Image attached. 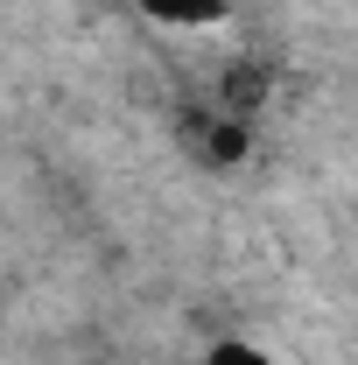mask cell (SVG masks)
Wrapping results in <instances>:
<instances>
[{
    "label": "cell",
    "mask_w": 358,
    "mask_h": 365,
    "mask_svg": "<svg viewBox=\"0 0 358 365\" xmlns=\"http://www.w3.org/2000/svg\"><path fill=\"white\" fill-rule=\"evenodd\" d=\"M127 7L155 29H218L232 14V0H127Z\"/></svg>",
    "instance_id": "1"
},
{
    "label": "cell",
    "mask_w": 358,
    "mask_h": 365,
    "mask_svg": "<svg viewBox=\"0 0 358 365\" xmlns=\"http://www.w3.org/2000/svg\"><path fill=\"white\" fill-rule=\"evenodd\" d=\"M204 365H274V359L253 344V337H218V344L204 351Z\"/></svg>",
    "instance_id": "2"
}]
</instances>
